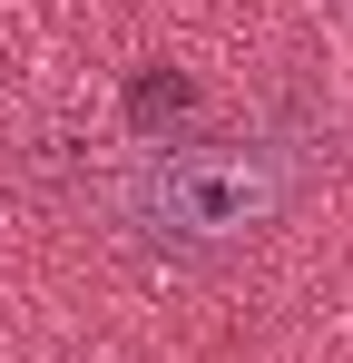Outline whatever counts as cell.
<instances>
[{"mask_svg": "<svg viewBox=\"0 0 353 363\" xmlns=\"http://www.w3.org/2000/svg\"><path fill=\"white\" fill-rule=\"evenodd\" d=\"M324 177V147L314 138H167L147 147L138 167H118L99 186L108 226L147 255H176V265H226L245 245H265L275 226H294V206Z\"/></svg>", "mask_w": 353, "mask_h": 363, "instance_id": "6da1fadb", "label": "cell"}, {"mask_svg": "<svg viewBox=\"0 0 353 363\" xmlns=\"http://www.w3.org/2000/svg\"><path fill=\"white\" fill-rule=\"evenodd\" d=\"M167 118H186V79H176V69H138V79H128V128L157 138Z\"/></svg>", "mask_w": 353, "mask_h": 363, "instance_id": "7a4b0ae2", "label": "cell"}]
</instances>
